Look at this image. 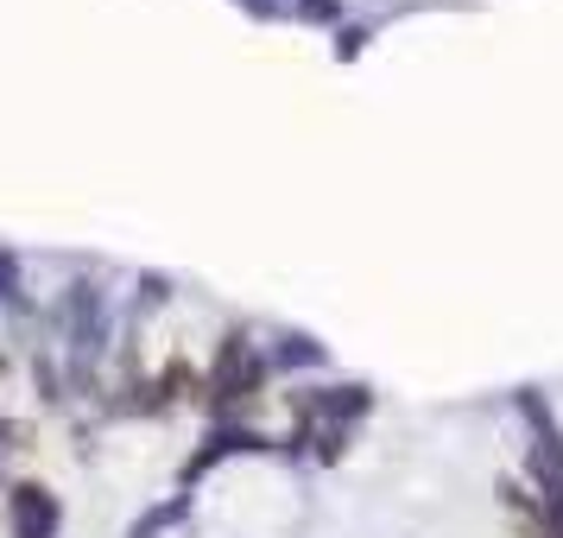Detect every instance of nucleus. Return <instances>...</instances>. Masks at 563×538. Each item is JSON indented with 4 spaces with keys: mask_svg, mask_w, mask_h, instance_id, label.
<instances>
[{
    "mask_svg": "<svg viewBox=\"0 0 563 538\" xmlns=\"http://www.w3.org/2000/svg\"><path fill=\"white\" fill-rule=\"evenodd\" d=\"M512 406L526 418V469H532L538 494H563V425L551 418V399L538 386H519Z\"/></svg>",
    "mask_w": 563,
    "mask_h": 538,
    "instance_id": "f03ea898",
    "label": "nucleus"
},
{
    "mask_svg": "<svg viewBox=\"0 0 563 538\" xmlns=\"http://www.w3.org/2000/svg\"><path fill=\"white\" fill-rule=\"evenodd\" d=\"M260 381H266V355H260L241 330H229L222 336V349H216V361H209V374H203V406L229 418L241 399H254L260 393Z\"/></svg>",
    "mask_w": 563,
    "mask_h": 538,
    "instance_id": "f257e3e1",
    "label": "nucleus"
},
{
    "mask_svg": "<svg viewBox=\"0 0 563 538\" xmlns=\"http://www.w3.org/2000/svg\"><path fill=\"white\" fill-rule=\"evenodd\" d=\"M247 7H254L260 20H273V13H279V0H247Z\"/></svg>",
    "mask_w": 563,
    "mask_h": 538,
    "instance_id": "6e6552de",
    "label": "nucleus"
},
{
    "mask_svg": "<svg viewBox=\"0 0 563 538\" xmlns=\"http://www.w3.org/2000/svg\"><path fill=\"white\" fill-rule=\"evenodd\" d=\"M184 507H190V494H178V501H165L158 513H146V519L133 526V538H158L165 526H178V519H184Z\"/></svg>",
    "mask_w": 563,
    "mask_h": 538,
    "instance_id": "39448f33",
    "label": "nucleus"
},
{
    "mask_svg": "<svg viewBox=\"0 0 563 538\" xmlns=\"http://www.w3.org/2000/svg\"><path fill=\"white\" fill-rule=\"evenodd\" d=\"M260 450H279V443H273V437H260L254 425H222V431L209 437L203 450H197V457L184 462V487L203 482L216 462H229V457H260Z\"/></svg>",
    "mask_w": 563,
    "mask_h": 538,
    "instance_id": "7ed1b4c3",
    "label": "nucleus"
},
{
    "mask_svg": "<svg viewBox=\"0 0 563 538\" xmlns=\"http://www.w3.org/2000/svg\"><path fill=\"white\" fill-rule=\"evenodd\" d=\"M361 52H367V26H342V32H335V57H342V64L361 57Z\"/></svg>",
    "mask_w": 563,
    "mask_h": 538,
    "instance_id": "0eeeda50",
    "label": "nucleus"
},
{
    "mask_svg": "<svg viewBox=\"0 0 563 538\" xmlns=\"http://www.w3.org/2000/svg\"><path fill=\"white\" fill-rule=\"evenodd\" d=\"M279 361H305V367H317V361H323V349H317V342H310V336H285Z\"/></svg>",
    "mask_w": 563,
    "mask_h": 538,
    "instance_id": "423d86ee",
    "label": "nucleus"
},
{
    "mask_svg": "<svg viewBox=\"0 0 563 538\" xmlns=\"http://www.w3.org/2000/svg\"><path fill=\"white\" fill-rule=\"evenodd\" d=\"M7 507H13V538H57L64 513H57V494L45 482H20Z\"/></svg>",
    "mask_w": 563,
    "mask_h": 538,
    "instance_id": "20e7f679",
    "label": "nucleus"
}]
</instances>
